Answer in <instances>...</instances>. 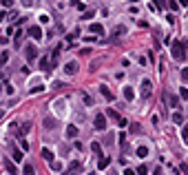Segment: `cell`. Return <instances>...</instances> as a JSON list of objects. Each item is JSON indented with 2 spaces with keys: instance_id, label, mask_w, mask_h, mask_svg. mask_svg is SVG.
<instances>
[{
  "instance_id": "25",
  "label": "cell",
  "mask_w": 188,
  "mask_h": 175,
  "mask_svg": "<svg viewBox=\"0 0 188 175\" xmlns=\"http://www.w3.org/2000/svg\"><path fill=\"white\" fill-rule=\"evenodd\" d=\"M179 100H188V89H186V87H181V91H179Z\"/></svg>"
},
{
  "instance_id": "30",
  "label": "cell",
  "mask_w": 188,
  "mask_h": 175,
  "mask_svg": "<svg viewBox=\"0 0 188 175\" xmlns=\"http://www.w3.org/2000/svg\"><path fill=\"white\" fill-rule=\"evenodd\" d=\"M181 80H184V82H188V67H184V69H181Z\"/></svg>"
},
{
  "instance_id": "20",
  "label": "cell",
  "mask_w": 188,
  "mask_h": 175,
  "mask_svg": "<svg viewBox=\"0 0 188 175\" xmlns=\"http://www.w3.org/2000/svg\"><path fill=\"white\" fill-rule=\"evenodd\" d=\"M108 164H111V160H108V158H102V155H100V162H98V166H100V168H106Z\"/></svg>"
},
{
  "instance_id": "7",
  "label": "cell",
  "mask_w": 188,
  "mask_h": 175,
  "mask_svg": "<svg viewBox=\"0 0 188 175\" xmlns=\"http://www.w3.org/2000/svg\"><path fill=\"white\" fill-rule=\"evenodd\" d=\"M151 89H153L151 80H144V82H142V98H144V100H146V98H151Z\"/></svg>"
},
{
  "instance_id": "12",
  "label": "cell",
  "mask_w": 188,
  "mask_h": 175,
  "mask_svg": "<svg viewBox=\"0 0 188 175\" xmlns=\"http://www.w3.org/2000/svg\"><path fill=\"white\" fill-rule=\"evenodd\" d=\"M91 31H93V33H102V36H104V27H102L100 22H93V24H91Z\"/></svg>"
},
{
  "instance_id": "38",
  "label": "cell",
  "mask_w": 188,
  "mask_h": 175,
  "mask_svg": "<svg viewBox=\"0 0 188 175\" xmlns=\"http://www.w3.org/2000/svg\"><path fill=\"white\" fill-rule=\"evenodd\" d=\"M22 5H25V7H31V5H33V0H22Z\"/></svg>"
},
{
  "instance_id": "33",
  "label": "cell",
  "mask_w": 188,
  "mask_h": 175,
  "mask_svg": "<svg viewBox=\"0 0 188 175\" xmlns=\"http://www.w3.org/2000/svg\"><path fill=\"white\" fill-rule=\"evenodd\" d=\"M51 168H53V171H60V168H62V164H60V162H55V160H53V162H51Z\"/></svg>"
},
{
  "instance_id": "39",
  "label": "cell",
  "mask_w": 188,
  "mask_h": 175,
  "mask_svg": "<svg viewBox=\"0 0 188 175\" xmlns=\"http://www.w3.org/2000/svg\"><path fill=\"white\" fill-rule=\"evenodd\" d=\"M181 171H184V173L188 175V162H186V164H181Z\"/></svg>"
},
{
  "instance_id": "19",
  "label": "cell",
  "mask_w": 188,
  "mask_h": 175,
  "mask_svg": "<svg viewBox=\"0 0 188 175\" xmlns=\"http://www.w3.org/2000/svg\"><path fill=\"white\" fill-rule=\"evenodd\" d=\"M22 175H36L33 166H31V164H25V168H22Z\"/></svg>"
},
{
  "instance_id": "43",
  "label": "cell",
  "mask_w": 188,
  "mask_h": 175,
  "mask_svg": "<svg viewBox=\"0 0 188 175\" xmlns=\"http://www.w3.org/2000/svg\"><path fill=\"white\" fill-rule=\"evenodd\" d=\"M0 118H2V111H0Z\"/></svg>"
},
{
  "instance_id": "42",
  "label": "cell",
  "mask_w": 188,
  "mask_h": 175,
  "mask_svg": "<svg viewBox=\"0 0 188 175\" xmlns=\"http://www.w3.org/2000/svg\"><path fill=\"white\" fill-rule=\"evenodd\" d=\"M0 93H2V87H0Z\"/></svg>"
},
{
  "instance_id": "22",
  "label": "cell",
  "mask_w": 188,
  "mask_h": 175,
  "mask_svg": "<svg viewBox=\"0 0 188 175\" xmlns=\"http://www.w3.org/2000/svg\"><path fill=\"white\" fill-rule=\"evenodd\" d=\"M137 155H139V158H146V155H148V148H146V146H139V148H137Z\"/></svg>"
},
{
  "instance_id": "16",
  "label": "cell",
  "mask_w": 188,
  "mask_h": 175,
  "mask_svg": "<svg viewBox=\"0 0 188 175\" xmlns=\"http://www.w3.org/2000/svg\"><path fill=\"white\" fill-rule=\"evenodd\" d=\"M9 62V51H2V53H0V67H5Z\"/></svg>"
},
{
  "instance_id": "37",
  "label": "cell",
  "mask_w": 188,
  "mask_h": 175,
  "mask_svg": "<svg viewBox=\"0 0 188 175\" xmlns=\"http://www.w3.org/2000/svg\"><path fill=\"white\" fill-rule=\"evenodd\" d=\"M0 2H2L5 7H11V5H13V0H0Z\"/></svg>"
},
{
  "instance_id": "31",
  "label": "cell",
  "mask_w": 188,
  "mask_h": 175,
  "mask_svg": "<svg viewBox=\"0 0 188 175\" xmlns=\"http://www.w3.org/2000/svg\"><path fill=\"white\" fill-rule=\"evenodd\" d=\"M20 148H22V151H29V142H25V140H20Z\"/></svg>"
},
{
  "instance_id": "36",
  "label": "cell",
  "mask_w": 188,
  "mask_h": 175,
  "mask_svg": "<svg viewBox=\"0 0 188 175\" xmlns=\"http://www.w3.org/2000/svg\"><path fill=\"white\" fill-rule=\"evenodd\" d=\"M117 124H120V127H126L128 122H126V118H120V120H117Z\"/></svg>"
},
{
  "instance_id": "6",
  "label": "cell",
  "mask_w": 188,
  "mask_h": 175,
  "mask_svg": "<svg viewBox=\"0 0 188 175\" xmlns=\"http://www.w3.org/2000/svg\"><path fill=\"white\" fill-rule=\"evenodd\" d=\"M29 36H31L33 40H42V38H44V36H42V29L38 27V24H33V27L29 29Z\"/></svg>"
},
{
  "instance_id": "32",
  "label": "cell",
  "mask_w": 188,
  "mask_h": 175,
  "mask_svg": "<svg viewBox=\"0 0 188 175\" xmlns=\"http://www.w3.org/2000/svg\"><path fill=\"white\" fill-rule=\"evenodd\" d=\"M91 148H93V153H100V142H93Z\"/></svg>"
},
{
  "instance_id": "11",
  "label": "cell",
  "mask_w": 188,
  "mask_h": 175,
  "mask_svg": "<svg viewBox=\"0 0 188 175\" xmlns=\"http://www.w3.org/2000/svg\"><path fill=\"white\" fill-rule=\"evenodd\" d=\"M40 69H42V71H51V69H53L51 62H49V58H42V60H40Z\"/></svg>"
},
{
  "instance_id": "34",
  "label": "cell",
  "mask_w": 188,
  "mask_h": 175,
  "mask_svg": "<svg viewBox=\"0 0 188 175\" xmlns=\"http://www.w3.org/2000/svg\"><path fill=\"white\" fill-rule=\"evenodd\" d=\"M181 135H184V140L188 142V124H184V131H181Z\"/></svg>"
},
{
  "instance_id": "8",
  "label": "cell",
  "mask_w": 188,
  "mask_h": 175,
  "mask_svg": "<svg viewBox=\"0 0 188 175\" xmlns=\"http://www.w3.org/2000/svg\"><path fill=\"white\" fill-rule=\"evenodd\" d=\"M82 171V162H71V166H69V171H66V175H75V173H80Z\"/></svg>"
},
{
  "instance_id": "26",
  "label": "cell",
  "mask_w": 188,
  "mask_h": 175,
  "mask_svg": "<svg viewBox=\"0 0 188 175\" xmlns=\"http://www.w3.org/2000/svg\"><path fill=\"white\" fill-rule=\"evenodd\" d=\"M155 7L157 9H164V0H155V2L151 5V9H155Z\"/></svg>"
},
{
  "instance_id": "27",
  "label": "cell",
  "mask_w": 188,
  "mask_h": 175,
  "mask_svg": "<svg viewBox=\"0 0 188 175\" xmlns=\"http://www.w3.org/2000/svg\"><path fill=\"white\" fill-rule=\"evenodd\" d=\"M106 115H111V118H113L115 122H117V120H120V113H115L113 109H108V111H106Z\"/></svg>"
},
{
  "instance_id": "29",
  "label": "cell",
  "mask_w": 188,
  "mask_h": 175,
  "mask_svg": "<svg viewBox=\"0 0 188 175\" xmlns=\"http://www.w3.org/2000/svg\"><path fill=\"white\" fill-rule=\"evenodd\" d=\"M82 100H84V102H86V104H93V98H91L89 93H82Z\"/></svg>"
},
{
  "instance_id": "41",
  "label": "cell",
  "mask_w": 188,
  "mask_h": 175,
  "mask_svg": "<svg viewBox=\"0 0 188 175\" xmlns=\"http://www.w3.org/2000/svg\"><path fill=\"white\" fill-rule=\"evenodd\" d=\"M124 175H135V171H131V168H126V171H124Z\"/></svg>"
},
{
  "instance_id": "23",
  "label": "cell",
  "mask_w": 188,
  "mask_h": 175,
  "mask_svg": "<svg viewBox=\"0 0 188 175\" xmlns=\"http://www.w3.org/2000/svg\"><path fill=\"white\" fill-rule=\"evenodd\" d=\"M146 173H148V166L142 164V166H137V173H135V175H146Z\"/></svg>"
},
{
  "instance_id": "18",
  "label": "cell",
  "mask_w": 188,
  "mask_h": 175,
  "mask_svg": "<svg viewBox=\"0 0 188 175\" xmlns=\"http://www.w3.org/2000/svg\"><path fill=\"white\" fill-rule=\"evenodd\" d=\"M44 127L46 129H55V120L53 118H44Z\"/></svg>"
},
{
  "instance_id": "15",
  "label": "cell",
  "mask_w": 188,
  "mask_h": 175,
  "mask_svg": "<svg viewBox=\"0 0 188 175\" xmlns=\"http://www.w3.org/2000/svg\"><path fill=\"white\" fill-rule=\"evenodd\" d=\"M42 158H44L46 162H53V153L49 151V148H42Z\"/></svg>"
},
{
  "instance_id": "44",
  "label": "cell",
  "mask_w": 188,
  "mask_h": 175,
  "mask_svg": "<svg viewBox=\"0 0 188 175\" xmlns=\"http://www.w3.org/2000/svg\"><path fill=\"white\" fill-rule=\"evenodd\" d=\"M89 175H93V173H89Z\"/></svg>"
},
{
  "instance_id": "4",
  "label": "cell",
  "mask_w": 188,
  "mask_h": 175,
  "mask_svg": "<svg viewBox=\"0 0 188 175\" xmlns=\"http://www.w3.org/2000/svg\"><path fill=\"white\" fill-rule=\"evenodd\" d=\"M78 69H80V64H78L75 60H69V62L64 64V71L69 73V76H75V73H78Z\"/></svg>"
},
{
  "instance_id": "2",
  "label": "cell",
  "mask_w": 188,
  "mask_h": 175,
  "mask_svg": "<svg viewBox=\"0 0 188 175\" xmlns=\"http://www.w3.org/2000/svg\"><path fill=\"white\" fill-rule=\"evenodd\" d=\"M164 102H166V107H171V109H177L179 107V95H173L171 91H164Z\"/></svg>"
},
{
  "instance_id": "5",
  "label": "cell",
  "mask_w": 188,
  "mask_h": 175,
  "mask_svg": "<svg viewBox=\"0 0 188 175\" xmlns=\"http://www.w3.org/2000/svg\"><path fill=\"white\" fill-rule=\"evenodd\" d=\"M93 127H95L98 131H104V129H106V115L98 113V115H95V124H93Z\"/></svg>"
},
{
  "instance_id": "10",
  "label": "cell",
  "mask_w": 188,
  "mask_h": 175,
  "mask_svg": "<svg viewBox=\"0 0 188 175\" xmlns=\"http://www.w3.org/2000/svg\"><path fill=\"white\" fill-rule=\"evenodd\" d=\"M100 93H102V95H104V98L108 100V102H113V100H115V95H113V93L108 91V87H104V84L100 87Z\"/></svg>"
},
{
  "instance_id": "14",
  "label": "cell",
  "mask_w": 188,
  "mask_h": 175,
  "mask_svg": "<svg viewBox=\"0 0 188 175\" xmlns=\"http://www.w3.org/2000/svg\"><path fill=\"white\" fill-rule=\"evenodd\" d=\"M66 135H69V138H75V135H78V127L69 124V127H66Z\"/></svg>"
},
{
  "instance_id": "17",
  "label": "cell",
  "mask_w": 188,
  "mask_h": 175,
  "mask_svg": "<svg viewBox=\"0 0 188 175\" xmlns=\"http://www.w3.org/2000/svg\"><path fill=\"white\" fill-rule=\"evenodd\" d=\"M11 153H13V160H16V162H20V160H22V148H16V146H13V151H11Z\"/></svg>"
},
{
  "instance_id": "40",
  "label": "cell",
  "mask_w": 188,
  "mask_h": 175,
  "mask_svg": "<svg viewBox=\"0 0 188 175\" xmlns=\"http://www.w3.org/2000/svg\"><path fill=\"white\" fill-rule=\"evenodd\" d=\"M181 44H184V51H186V53H188V40H184V42H181Z\"/></svg>"
},
{
  "instance_id": "13",
  "label": "cell",
  "mask_w": 188,
  "mask_h": 175,
  "mask_svg": "<svg viewBox=\"0 0 188 175\" xmlns=\"http://www.w3.org/2000/svg\"><path fill=\"white\" fill-rule=\"evenodd\" d=\"M124 98L128 100V102H131V100L135 98V91H133V87H124Z\"/></svg>"
},
{
  "instance_id": "28",
  "label": "cell",
  "mask_w": 188,
  "mask_h": 175,
  "mask_svg": "<svg viewBox=\"0 0 188 175\" xmlns=\"http://www.w3.org/2000/svg\"><path fill=\"white\" fill-rule=\"evenodd\" d=\"M5 166H7V171H9V173H13V175H16V166H13V164H11L9 160L5 162Z\"/></svg>"
},
{
  "instance_id": "21",
  "label": "cell",
  "mask_w": 188,
  "mask_h": 175,
  "mask_svg": "<svg viewBox=\"0 0 188 175\" xmlns=\"http://www.w3.org/2000/svg\"><path fill=\"white\" fill-rule=\"evenodd\" d=\"M173 122H175V124H181V122H184V118H181V113H179V111H175V113H173Z\"/></svg>"
},
{
  "instance_id": "1",
  "label": "cell",
  "mask_w": 188,
  "mask_h": 175,
  "mask_svg": "<svg viewBox=\"0 0 188 175\" xmlns=\"http://www.w3.org/2000/svg\"><path fill=\"white\" fill-rule=\"evenodd\" d=\"M171 53H173V58H175L177 62H184V60H186V51H184V44H181L179 40H175V42H173V47H171Z\"/></svg>"
},
{
  "instance_id": "9",
  "label": "cell",
  "mask_w": 188,
  "mask_h": 175,
  "mask_svg": "<svg viewBox=\"0 0 188 175\" xmlns=\"http://www.w3.org/2000/svg\"><path fill=\"white\" fill-rule=\"evenodd\" d=\"M29 131H31V124H29V122H22V127L18 129V138H25Z\"/></svg>"
},
{
  "instance_id": "3",
  "label": "cell",
  "mask_w": 188,
  "mask_h": 175,
  "mask_svg": "<svg viewBox=\"0 0 188 175\" xmlns=\"http://www.w3.org/2000/svg\"><path fill=\"white\" fill-rule=\"evenodd\" d=\"M25 58H27L29 62H33V60L38 58V49H36L33 44H27V47H25Z\"/></svg>"
},
{
  "instance_id": "35",
  "label": "cell",
  "mask_w": 188,
  "mask_h": 175,
  "mask_svg": "<svg viewBox=\"0 0 188 175\" xmlns=\"http://www.w3.org/2000/svg\"><path fill=\"white\" fill-rule=\"evenodd\" d=\"M122 33H126V29H124V27H117V29H115V36H122Z\"/></svg>"
},
{
  "instance_id": "24",
  "label": "cell",
  "mask_w": 188,
  "mask_h": 175,
  "mask_svg": "<svg viewBox=\"0 0 188 175\" xmlns=\"http://www.w3.org/2000/svg\"><path fill=\"white\" fill-rule=\"evenodd\" d=\"M20 40H22V31L18 29V31L13 33V42H16V44H20Z\"/></svg>"
}]
</instances>
